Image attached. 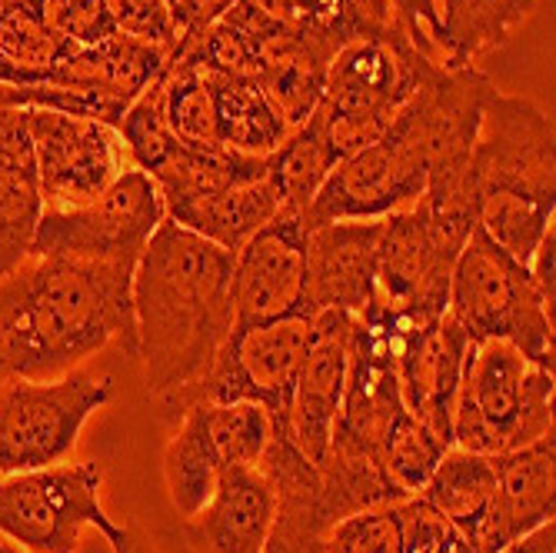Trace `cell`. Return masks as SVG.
Segmentation results:
<instances>
[{"label": "cell", "instance_id": "obj_1", "mask_svg": "<svg viewBox=\"0 0 556 553\" xmlns=\"http://www.w3.org/2000/svg\"><path fill=\"white\" fill-rule=\"evenodd\" d=\"M496 84L477 67H433L380 137L343 158L307 208V227L377 221L414 208L437 164L473 154Z\"/></svg>", "mask_w": 556, "mask_h": 553}, {"label": "cell", "instance_id": "obj_2", "mask_svg": "<svg viewBox=\"0 0 556 553\" xmlns=\"http://www.w3.org/2000/svg\"><path fill=\"white\" fill-rule=\"evenodd\" d=\"M233 254L170 217L134 267V327L157 400L200 377L233 330Z\"/></svg>", "mask_w": 556, "mask_h": 553}, {"label": "cell", "instance_id": "obj_3", "mask_svg": "<svg viewBox=\"0 0 556 553\" xmlns=\"http://www.w3.org/2000/svg\"><path fill=\"white\" fill-rule=\"evenodd\" d=\"M137 261L27 257L4 290L21 380H54L121 340L137 357L134 327Z\"/></svg>", "mask_w": 556, "mask_h": 553}, {"label": "cell", "instance_id": "obj_4", "mask_svg": "<svg viewBox=\"0 0 556 553\" xmlns=\"http://www.w3.org/2000/svg\"><path fill=\"white\" fill-rule=\"evenodd\" d=\"M477 230L530 267L556 214V127L523 93H490L470 154Z\"/></svg>", "mask_w": 556, "mask_h": 553}, {"label": "cell", "instance_id": "obj_5", "mask_svg": "<svg viewBox=\"0 0 556 553\" xmlns=\"http://www.w3.org/2000/svg\"><path fill=\"white\" fill-rule=\"evenodd\" d=\"M257 467L274 487V527L264 553H317L327 533L364 511L400 504L380 457L330 447L314 464L277 430Z\"/></svg>", "mask_w": 556, "mask_h": 553}, {"label": "cell", "instance_id": "obj_6", "mask_svg": "<svg viewBox=\"0 0 556 553\" xmlns=\"http://www.w3.org/2000/svg\"><path fill=\"white\" fill-rule=\"evenodd\" d=\"M553 367L530 361L514 343H470L453 404V447L510 454L553 433Z\"/></svg>", "mask_w": 556, "mask_h": 553}, {"label": "cell", "instance_id": "obj_7", "mask_svg": "<svg viewBox=\"0 0 556 553\" xmlns=\"http://www.w3.org/2000/svg\"><path fill=\"white\" fill-rule=\"evenodd\" d=\"M433 67L443 64L424 54L407 27L343 43L327 67L324 100L314 111L333 154L343 161L380 137Z\"/></svg>", "mask_w": 556, "mask_h": 553}, {"label": "cell", "instance_id": "obj_8", "mask_svg": "<svg viewBox=\"0 0 556 553\" xmlns=\"http://www.w3.org/2000/svg\"><path fill=\"white\" fill-rule=\"evenodd\" d=\"M446 317L470 343L507 340L543 367H553V307L540 297L530 267L473 230L450 274Z\"/></svg>", "mask_w": 556, "mask_h": 553}, {"label": "cell", "instance_id": "obj_9", "mask_svg": "<svg viewBox=\"0 0 556 553\" xmlns=\"http://www.w3.org/2000/svg\"><path fill=\"white\" fill-rule=\"evenodd\" d=\"M311 337L314 317L307 314L233 327L204 374L161 397V417L174 424L197 404H257L267 411L270 424H280L287 417L300 367L307 361Z\"/></svg>", "mask_w": 556, "mask_h": 553}, {"label": "cell", "instance_id": "obj_10", "mask_svg": "<svg viewBox=\"0 0 556 553\" xmlns=\"http://www.w3.org/2000/svg\"><path fill=\"white\" fill-rule=\"evenodd\" d=\"M111 397V377L77 370L54 380H11L0 390V477L67 461L87 417Z\"/></svg>", "mask_w": 556, "mask_h": 553}, {"label": "cell", "instance_id": "obj_11", "mask_svg": "<svg viewBox=\"0 0 556 553\" xmlns=\"http://www.w3.org/2000/svg\"><path fill=\"white\" fill-rule=\"evenodd\" d=\"M100 483L104 470L90 461L0 477V537L24 553H74L84 527L114 540L121 527L100 504Z\"/></svg>", "mask_w": 556, "mask_h": 553}, {"label": "cell", "instance_id": "obj_12", "mask_svg": "<svg viewBox=\"0 0 556 553\" xmlns=\"http://www.w3.org/2000/svg\"><path fill=\"white\" fill-rule=\"evenodd\" d=\"M167 221L164 197L150 174L127 167L104 193L74 211H43L30 257L140 261L143 247Z\"/></svg>", "mask_w": 556, "mask_h": 553}, {"label": "cell", "instance_id": "obj_13", "mask_svg": "<svg viewBox=\"0 0 556 553\" xmlns=\"http://www.w3.org/2000/svg\"><path fill=\"white\" fill-rule=\"evenodd\" d=\"M270 417L257 404H197L174 420L164 450L170 504L190 517L227 467H257L270 443Z\"/></svg>", "mask_w": 556, "mask_h": 553}, {"label": "cell", "instance_id": "obj_14", "mask_svg": "<svg viewBox=\"0 0 556 553\" xmlns=\"http://www.w3.org/2000/svg\"><path fill=\"white\" fill-rule=\"evenodd\" d=\"M460 250L464 243L443 237L420 204L387 214L377 243L370 304L364 311L407 324L443 317L450 274Z\"/></svg>", "mask_w": 556, "mask_h": 553}, {"label": "cell", "instance_id": "obj_15", "mask_svg": "<svg viewBox=\"0 0 556 553\" xmlns=\"http://www.w3.org/2000/svg\"><path fill=\"white\" fill-rule=\"evenodd\" d=\"M43 211H74L104 193L130 164L117 127L58 111H24Z\"/></svg>", "mask_w": 556, "mask_h": 553}, {"label": "cell", "instance_id": "obj_16", "mask_svg": "<svg viewBox=\"0 0 556 553\" xmlns=\"http://www.w3.org/2000/svg\"><path fill=\"white\" fill-rule=\"evenodd\" d=\"M311 227L300 211L280 208L254 237L233 250V327H254L303 314L307 300Z\"/></svg>", "mask_w": 556, "mask_h": 553}, {"label": "cell", "instance_id": "obj_17", "mask_svg": "<svg viewBox=\"0 0 556 553\" xmlns=\"http://www.w3.org/2000/svg\"><path fill=\"white\" fill-rule=\"evenodd\" d=\"M350 337H353L350 314L327 311V314L314 317L311 350H307V361H303L300 377L293 384L287 417L280 424H270L314 464H320L324 454L330 450L340 397H343V384H346Z\"/></svg>", "mask_w": 556, "mask_h": 553}, {"label": "cell", "instance_id": "obj_18", "mask_svg": "<svg viewBox=\"0 0 556 553\" xmlns=\"http://www.w3.org/2000/svg\"><path fill=\"white\" fill-rule=\"evenodd\" d=\"M496 483L490 504L470 537L473 553H500L543 524L553 520L556 504V443L553 433L510 450V454H493Z\"/></svg>", "mask_w": 556, "mask_h": 553}, {"label": "cell", "instance_id": "obj_19", "mask_svg": "<svg viewBox=\"0 0 556 553\" xmlns=\"http://www.w3.org/2000/svg\"><path fill=\"white\" fill-rule=\"evenodd\" d=\"M383 217L333 221L311 230L307 240V300L303 314L317 317L340 311L357 317L370 304L377 243Z\"/></svg>", "mask_w": 556, "mask_h": 553}, {"label": "cell", "instance_id": "obj_20", "mask_svg": "<svg viewBox=\"0 0 556 553\" xmlns=\"http://www.w3.org/2000/svg\"><path fill=\"white\" fill-rule=\"evenodd\" d=\"M470 337L446 314L414 327L396 354V384L403 407L443 440L453 443V404H457L464 357Z\"/></svg>", "mask_w": 556, "mask_h": 553}, {"label": "cell", "instance_id": "obj_21", "mask_svg": "<svg viewBox=\"0 0 556 553\" xmlns=\"http://www.w3.org/2000/svg\"><path fill=\"white\" fill-rule=\"evenodd\" d=\"M274 527V487L261 467H227L211 497L187 517L193 553H264Z\"/></svg>", "mask_w": 556, "mask_h": 553}, {"label": "cell", "instance_id": "obj_22", "mask_svg": "<svg viewBox=\"0 0 556 553\" xmlns=\"http://www.w3.org/2000/svg\"><path fill=\"white\" fill-rule=\"evenodd\" d=\"M170 64V50L147 43L127 34H114L97 47H67L64 54L43 71V84L80 87L104 93L124 111L154 84Z\"/></svg>", "mask_w": 556, "mask_h": 553}, {"label": "cell", "instance_id": "obj_23", "mask_svg": "<svg viewBox=\"0 0 556 553\" xmlns=\"http://www.w3.org/2000/svg\"><path fill=\"white\" fill-rule=\"evenodd\" d=\"M280 208H283V193L274 180L270 161L261 158L254 161V167L243 171L227 187L190 200V204L170 211L167 217L233 254V250L247 237H254Z\"/></svg>", "mask_w": 556, "mask_h": 553}, {"label": "cell", "instance_id": "obj_24", "mask_svg": "<svg viewBox=\"0 0 556 553\" xmlns=\"http://www.w3.org/2000/svg\"><path fill=\"white\" fill-rule=\"evenodd\" d=\"M540 8V0H437L440 50L446 67H473L507 43Z\"/></svg>", "mask_w": 556, "mask_h": 553}, {"label": "cell", "instance_id": "obj_25", "mask_svg": "<svg viewBox=\"0 0 556 553\" xmlns=\"http://www.w3.org/2000/svg\"><path fill=\"white\" fill-rule=\"evenodd\" d=\"M277 21L300 27L340 50L357 37H383L396 30V14L387 0H254Z\"/></svg>", "mask_w": 556, "mask_h": 553}, {"label": "cell", "instance_id": "obj_26", "mask_svg": "<svg viewBox=\"0 0 556 553\" xmlns=\"http://www.w3.org/2000/svg\"><path fill=\"white\" fill-rule=\"evenodd\" d=\"M493 483H496L493 454H477V450L450 447L417 497L427 500L437 514H443L446 520L457 524L470 540L486 504H490Z\"/></svg>", "mask_w": 556, "mask_h": 553}, {"label": "cell", "instance_id": "obj_27", "mask_svg": "<svg viewBox=\"0 0 556 553\" xmlns=\"http://www.w3.org/2000/svg\"><path fill=\"white\" fill-rule=\"evenodd\" d=\"M211 80L217 93L224 147L247 158H270L287 140L290 127L274 111L264 90L254 80H237V77H220V74H211Z\"/></svg>", "mask_w": 556, "mask_h": 553}, {"label": "cell", "instance_id": "obj_28", "mask_svg": "<svg viewBox=\"0 0 556 553\" xmlns=\"http://www.w3.org/2000/svg\"><path fill=\"white\" fill-rule=\"evenodd\" d=\"M164 111L174 137L193 150H224L217 93L207 71L170 61L164 71Z\"/></svg>", "mask_w": 556, "mask_h": 553}, {"label": "cell", "instance_id": "obj_29", "mask_svg": "<svg viewBox=\"0 0 556 553\" xmlns=\"http://www.w3.org/2000/svg\"><path fill=\"white\" fill-rule=\"evenodd\" d=\"M267 161H270L274 180L283 193V208L300 211L303 217H307L311 200L317 197V190L324 187L330 171L340 164V158L327 143L317 117L293 127Z\"/></svg>", "mask_w": 556, "mask_h": 553}, {"label": "cell", "instance_id": "obj_30", "mask_svg": "<svg viewBox=\"0 0 556 553\" xmlns=\"http://www.w3.org/2000/svg\"><path fill=\"white\" fill-rule=\"evenodd\" d=\"M450 447V440H443L437 430H430L424 420H417L403 407L380 443V464L393 490L407 500L424 490V483L430 480V474L437 470L440 457Z\"/></svg>", "mask_w": 556, "mask_h": 553}, {"label": "cell", "instance_id": "obj_31", "mask_svg": "<svg viewBox=\"0 0 556 553\" xmlns=\"http://www.w3.org/2000/svg\"><path fill=\"white\" fill-rule=\"evenodd\" d=\"M117 134L124 143L127 164L143 174H154L174 154V147L180 140L174 137L164 111V74L127 108V114L117 124Z\"/></svg>", "mask_w": 556, "mask_h": 553}, {"label": "cell", "instance_id": "obj_32", "mask_svg": "<svg viewBox=\"0 0 556 553\" xmlns=\"http://www.w3.org/2000/svg\"><path fill=\"white\" fill-rule=\"evenodd\" d=\"M396 520H400V553H473L467 533L443 514H437L420 497L400 500Z\"/></svg>", "mask_w": 556, "mask_h": 553}, {"label": "cell", "instance_id": "obj_33", "mask_svg": "<svg viewBox=\"0 0 556 553\" xmlns=\"http://www.w3.org/2000/svg\"><path fill=\"white\" fill-rule=\"evenodd\" d=\"M47 30L67 47H97L117 30L104 0H40Z\"/></svg>", "mask_w": 556, "mask_h": 553}, {"label": "cell", "instance_id": "obj_34", "mask_svg": "<svg viewBox=\"0 0 556 553\" xmlns=\"http://www.w3.org/2000/svg\"><path fill=\"white\" fill-rule=\"evenodd\" d=\"M317 553H400L396 504L340 520Z\"/></svg>", "mask_w": 556, "mask_h": 553}, {"label": "cell", "instance_id": "obj_35", "mask_svg": "<svg viewBox=\"0 0 556 553\" xmlns=\"http://www.w3.org/2000/svg\"><path fill=\"white\" fill-rule=\"evenodd\" d=\"M104 4L121 34L167 50L177 47V24L167 0H104Z\"/></svg>", "mask_w": 556, "mask_h": 553}, {"label": "cell", "instance_id": "obj_36", "mask_svg": "<svg viewBox=\"0 0 556 553\" xmlns=\"http://www.w3.org/2000/svg\"><path fill=\"white\" fill-rule=\"evenodd\" d=\"M396 21L407 27L410 40L424 50L427 58L443 64V50H440V11L437 0H387ZM446 67V64H443Z\"/></svg>", "mask_w": 556, "mask_h": 553}, {"label": "cell", "instance_id": "obj_37", "mask_svg": "<svg viewBox=\"0 0 556 553\" xmlns=\"http://www.w3.org/2000/svg\"><path fill=\"white\" fill-rule=\"evenodd\" d=\"M174 24H177V40L197 34L204 24H211L230 0H167Z\"/></svg>", "mask_w": 556, "mask_h": 553}, {"label": "cell", "instance_id": "obj_38", "mask_svg": "<svg viewBox=\"0 0 556 553\" xmlns=\"http://www.w3.org/2000/svg\"><path fill=\"white\" fill-rule=\"evenodd\" d=\"M34 154L30 134H27V117L17 108H0V161Z\"/></svg>", "mask_w": 556, "mask_h": 553}, {"label": "cell", "instance_id": "obj_39", "mask_svg": "<svg viewBox=\"0 0 556 553\" xmlns=\"http://www.w3.org/2000/svg\"><path fill=\"white\" fill-rule=\"evenodd\" d=\"M500 553H556V527H553V520L543 524L540 530H533L530 537H523L520 543L500 550Z\"/></svg>", "mask_w": 556, "mask_h": 553}, {"label": "cell", "instance_id": "obj_40", "mask_svg": "<svg viewBox=\"0 0 556 553\" xmlns=\"http://www.w3.org/2000/svg\"><path fill=\"white\" fill-rule=\"evenodd\" d=\"M0 84H11V87L43 84V71H27V67H21V64H14L11 58L0 54Z\"/></svg>", "mask_w": 556, "mask_h": 553}, {"label": "cell", "instance_id": "obj_41", "mask_svg": "<svg viewBox=\"0 0 556 553\" xmlns=\"http://www.w3.org/2000/svg\"><path fill=\"white\" fill-rule=\"evenodd\" d=\"M111 546H114V553H157L150 546V540L134 527H121V533L111 540Z\"/></svg>", "mask_w": 556, "mask_h": 553}, {"label": "cell", "instance_id": "obj_42", "mask_svg": "<svg viewBox=\"0 0 556 553\" xmlns=\"http://www.w3.org/2000/svg\"><path fill=\"white\" fill-rule=\"evenodd\" d=\"M0 553H24V550L14 546V543H0Z\"/></svg>", "mask_w": 556, "mask_h": 553}]
</instances>
